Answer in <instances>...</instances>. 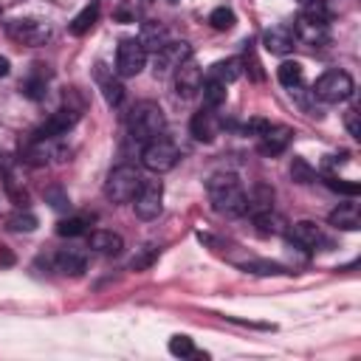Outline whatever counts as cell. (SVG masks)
Segmentation results:
<instances>
[{"instance_id":"obj_1","label":"cell","mask_w":361,"mask_h":361,"mask_svg":"<svg viewBox=\"0 0 361 361\" xmlns=\"http://www.w3.org/2000/svg\"><path fill=\"white\" fill-rule=\"evenodd\" d=\"M206 195H209V203H212V209L217 214H223V217H240V214H245L248 195H245L243 183L237 180V175H231V172L212 175L209 183H206Z\"/></svg>"},{"instance_id":"obj_2","label":"cell","mask_w":361,"mask_h":361,"mask_svg":"<svg viewBox=\"0 0 361 361\" xmlns=\"http://www.w3.org/2000/svg\"><path fill=\"white\" fill-rule=\"evenodd\" d=\"M127 130L135 141L147 144L158 135H164L166 130V116L161 110V104L155 102H138L133 110H130V118H127Z\"/></svg>"},{"instance_id":"obj_3","label":"cell","mask_w":361,"mask_h":361,"mask_svg":"<svg viewBox=\"0 0 361 361\" xmlns=\"http://www.w3.org/2000/svg\"><path fill=\"white\" fill-rule=\"evenodd\" d=\"M141 180H144V178L138 175L135 166H130V164L113 166L110 175H107V180H104V197H107L110 203H130V200L135 197Z\"/></svg>"},{"instance_id":"obj_4","label":"cell","mask_w":361,"mask_h":361,"mask_svg":"<svg viewBox=\"0 0 361 361\" xmlns=\"http://www.w3.org/2000/svg\"><path fill=\"white\" fill-rule=\"evenodd\" d=\"M178 161H180V149H178L169 138H164V135L147 141L144 149H141V164H144L149 172H155V175H164V172L175 169Z\"/></svg>"},{"instance_id":"obj_5","label":"cell","mask_w":361,"mask_h":361,"mask_svg":"<svg viewBox=\"0 0 361 361\" xmlns=\"http://www.w3.org/2000/svg\"><path fill=\"white\" fill-rule=\"evenodd\" d=\"M313 96L322 99V102H327V104H338V102H344V99L353 96V76H350L347 71L330 68V71H324V73L316 79Z\"/></svg>"},{"instance_id":"obj_6","label":"cell","mask_w":361,"mask_h":361,"mask_svg":"<svg viewBox=\"0 0 361 361\" xmlns=\"http://www.w3.org/2000/svg\"><path fill=\"white\" fill-rule=\"evenodd\" d=\"M144 65H147V51L138 42V37L121 39L116 48V73L130 79V76H138L144 71Z\"/></svg>"},{"instance_id":"obj_7","label":"cell","mask_w":361,"mask_h":361,"mask_svg":"<svg viewBox=\"0 0 361 361\" xmlns=\"http://www.w3.org/2000/svg\"><path fill=\"white\" fill-rule=\"evenodd\" d=\"M6 31H8V37H11L14 42L28 45V48L45 45V42L51 39V34H54L51 25L42 23V20H11V23L6 25Z\"/></svg>"},{"instance_id":"obj_8","label":"cell","mask_w":361,"mask_h":361,"mask_svg":"<svg viewBox=\"0 0 361 361\" xmlns=\"http://www.w3.org/2000/svg\"><path fill=\"white\" fill-rule=\"evenodd\" d=\"M133 209L141 220H155L164 209V186L161 180H141L135 197H133Z\"/></svg>"},{"instance_id":"obj_9","label":"cell","mask_w":361,"mask_h":361,"mask_svg":"<svg viewBox=\"0 0 361 361\" xmlns=\"http://www.w3.org/2000/svg\"><path fill=\"white\" fill-rule=\"evenodd\" d=\"M192 56V45L189 42H166L161 51H155V76H166V73H175L186 59Z\"/></svg>"},{"instance_id":"obj_10","label":"cell","mask_w":361,"mask_h":361,"mask_svg":"<svg viewBox=\"0 0 361 361\" xmlns=\"http://www.w3.org/2000/svg\"><path fill=\"white\" fill-rule=\"evenodd\" d=\"M76 121H79V110H76V107H59V110L51 113L31 135H37V138H59V135H65Z\"/></svg>"},{"instance_id":"obj_11","label":"cell","mask_w":361,"mask_h":361,"mask_svg":"<svg viewBox=\"0 0 361 361\" xmlns=\"http://www.w3.org/2000/svg\"><path fill=\"white\" fill-rule=\"evenodd\" d=\"M290 138H293V130H290V127H285V124H271L262 135H257V149H259L265 158H276V155H282V152L288 149Z\"/></svg>"},{"instance_id":"obj_12","label":"cell","mask_w":361,"mask_h":361,"mask_svg":"<svg viewBox=\"0 0 361 361\" xmlns=\"http://www.w3.org/2000/svg\"><path fill=\"white\" fill-rule=\"evenodd\" d=\"M189 130H192V135H195L197 141L212 144V141L220 135V130H223V118H220L212 107H203V110H197V113L192 116Z\"/></svg>"},{"instance_id":"obj_13","label":"cell","mask_w":361,"mask_h":361,"mask_svg":"<svg viewBox=\"0 0 361 361\" xmlns=\"http://www.w3.org/2000/svg\"><path fill=\"white\" fill-rule=\"evenodd\" d=\"M285 234H288V243L296 245V248H302V251H316V248L324 243L322 228H319L313 220H299V223L288 226Z\"/></svg>"},{"instance_id":"obj_14","label":"cell","mask_w":361,"mask_h":361,"mask_svg":"<svg viewBox=\"0 0 361 361\" xmlns=\"http://www.w3.org/2000/svg\"><path fill=\"white\" fill-rule=\"evenodd\" d=\"M200 85H203V71L197 68V62H192V56L175 71V90L180 99H192L200 93Z\"/></svg>"},{"instance_id":"obj_15","label":"cell","mask_w":361,"mask_h":361,"mask_svg":"<svg viewBox=\"0 0 361 361\" xmlns=\"http://www.w3.org/2000/svg\"><path fill=\"white\" fill-rule=\"evenodd\" d=\"M290 28H293L296 42H305V45H310V48H322V45L330 42V28H327V23H313V20L299 17Z\"/></svg>"},{"instance_id":"obj_16","label":"cell","mask_w":361,"mask_h":361,"mask_svg":"<svg viewBox=\"0 0 361 361\" xmlns=\"http://www.w3.org/2000/svg\"><path fill=\"white\" fill-rule=\"evenodd\" d=\"M262 45H265V51H271V54H288V51H293V45H296V37H293V28L290 25H285V23H279V25H271L265 34H262Z\"/></svg>"},{"instance_id":"obj_17","label":"cell","mask_w":361,"mask_h":361,"mask_svg":"<svg viewBox=\"0 0 361 361\" xmlns=\"http://www.w3.org/2000/svg\"><path fill=\"white\" fill-rule=\"evenodd\" d=\"M54 265L65 276H82L85 268H87V257H85L82 248H59L56 257H54Z\"/></svg>"},{"instance_id":"obj_18","label":"cell","mask_w":361,"mask_h":361,"mask_svg":"<svg viewBox=\"0 0 361 361\" xmlns=\"http://www.w3.org/2000/svg\"><path fill=\"white\" fill-rule=\"evenodd\" d=\"M0 175H3V186H6V195L17 203V206H25L28 203V192H25V186H23V180L17 178V172H14V164H11V158L8 155H0Z\"/></svg>"},{"instance_id":"obj_19","label":"cell","mask_w":361,"mask_h":361,"mask_svg":"<svg viewBox=\"0 0 361 361\" xmlns=\"http://www.w3.org/2000/svg\"><path fill=\"white\" fill-rule=\"evenodd\" d=\"M138 42L144 45V51L149 54H155V51H161L166 42H169V31H166V25L164 23H155V20H147L144 25H141V34H138Z\"/></svg>"},{"instance_id":"obj_20","label":"cell","mask_w":361,"mask_h":361,"mask_svg":"<svg viewBox=\"0 0 361 361\" xmlns=\"http://www.w3.org/2000/svg\"><path fill=\"white\" fill-rule=\"evenodd\" d=\"M90 248H93L96 254H104V257H118V254L124 251V240H121V234H116V231L99 228V231L90 234Z\"/></svg>"},{"instance_id":"obj_21","label":"cell","mask_w":361,"mask_h":361,"mask_svg":"<svg viewBox=\"0 0 361 361\" xmlns=\"http://www.w3.org/2000/svg\"><path fill=\"white\" fill-rule=\"evenodd\" d=\"M327 220H330V226L344 228V231H358L361 228V212H358L355 203H341L338 209L330 212Z\"/></svg>"},{"instance_id":"obj_22","label":"cell","mask_w":361,"mask_h":361,"mask_svg":"<svg viewBox=\"0 0 361 361\" xmlns=\"http://www.w3.org/2000/svg\"><path fill=\"white\" fill-rule=\"evenodd\" d=\"M20 90H23V96H28L31 102L45 99V93H48V71H42V65H37V71H31V73L20 82Z\"/></svg>"},{"instance_id":"obj_23","label":"cell","mask_w":361,"mask_h":361,"mask_svg":"<svg viewBox=\"0 0 361 361\" xmlns=\"http://www.w3.org/2000/svg\"><path fill=\"white\" fill-rule=\"evenodd\" d=\"M96 20H99V3H87L73 20H71V34L73 37H82V34H87L93 25H96Z\"/></svg>"},{"instance_id":"obj_24","label":"cell","mask_w":361,"mask_h":361,"mask_svg":"<svg viewBox=\"0 0 361 361\" xmlns=\"http://www.w3.org/2000/svg\"><path fill=\"white\" fill-rule=\"evenodd\" d=\"M251 217H254L257 234H262V237H274V234L285 231V228H282V226H285V220H282L274 209H268V212H257V214H251Z\"/></svg>"},{"instance_id":"obj_25","label":"cell","mask_w":361,"mask_h":361,"mask_svg":"<svg viewBox=\"0 0 361 361\" xmlns=\"http://www.w3.org/2000/svg\"><path fill=\"white\" fill-rule=\"evenodd\" d=\"M200 90H203V104L212 107V110H217L226 102V82H220L214 76H206L203 85H200Z\"/></svg>"},{"instance_id":"obj_26","label":"cell","mask_w":361,"mask_h":361,"mask_svg":"<svg viewBox=\"0 0 361 361\" xmlns=\"http://www.w3.org/2000/svg\"><path fill=\"white\" fill-rule=\"evenodd\" d=\"M268 209H274V189L265 186V183H257L254 192L248 195L245 212H248V214H257V212H268Z\"/></svg>"},{"instance_id":"obj_27","label":"cell","mask_w":361,"mask_h":361,"mask_svg":"<svg viewBox=\"0 0 361 361\" xmlns=\"http://www.w3.org/2000/svg\"><path fill=\"white\" fill-rule=\"evenodd\" d=\"M243 73V59H237V56H231V59H220V62H214L212 68H209V76H214V79H220V82H234L237 76Z\"/></svg>"},{"instance_id":"obj_28","label":"cell","mask_w":361,"mask_h":361,"mask_svg":"<svg viewBox=\"0 0 361 361\" xmlns=\"http://www.w3.org/2000/svg\"><path fill=\"white\" fill-rule=\"evenodd\" d=\"M96 76H99V82H102L104 102H107L110 107H118V104H121V99H124V87H121V82H118V79H113V76H104V71H96Z\"/></svg>"},{"instance_id":"obj_29","label":"cell","mask_w":361,"mask_h":361,"mask_svg":"<svg viewBox=\"0 0 361 361\" xmlns=\"http://www.w3.org/2000/svg\"><path fill=\"white\" fill-rule=\"evenodd\" d=\"M276 79H279V85L282 87H299L302 85V65L299 62H290V59H285L279 68H276Z\"/></svg>"},{"instance_id":"obj_30","label":"cell","mask_w":361,"mask_h":361,"mask_svg":"<svg viewBox=\"0 0 361 361\" xmlns=\"http://www.w3.org/2000/svg\"><path fill=\"white\" fill-rule=\"evenodd\" d=\"M6 228H8V231H34V228H37V214H31V212H25V209H17L14 214H8Z\"/></svg>"},{"instance_id":"obj_31","label":"cell","mask_w":361,"mask_h":361,"mask_svg":"<svg viewBox=\"0 0 361 361\" xmlns=\"http://www.w3.org/2000/svg\"><path fill=\"white\" fill-rule=\"evenodd\" d=\"M87 231V217L85 214H76V217H65L56 223V234L59 237H79Z\"/></svg>"},{"instance_id":"obj_32","label":"cell","mask_w":361,"mask_h":361,"mask_svg":"<svg viewBox=\"0 0 361 361\" xmlns=\"http://www.w3.org/2000/svg\"><path fill=\"white\" fill-rule=\"evenodd\" d=\"M299 17L313 20V23H327V20H330V8H327V3H324V0H305V3H302Z\"/></svg>"},{"instance_id":"obj_33","label":"cell","mask_w":361,"mask_h":361,"mask_svg":"<svg viewBox=\"0 0 361 361\" xmlns=\"http://www.w3.org/2000/svg\"><path fill=\"white\" fill-rule=\"evenodd\" d=\"M234 23H237V17H234V11H231L228 6H217V8L209 14V25H212L214 31H228V28H234Z\"/></svg>"},{"instance_id":"obj_34","label":"cell","mask_w":361,"mask_h":361,"mask_svg":"<svg viewBox=\"0 0 361 361\" xmlns=\"http://www.w3.org/2000/svg\"><path fill=\"white\" fill-rule=\"evenodd\" d=\"M290 178H293L296 183H310V180L316 178V169H313L305 158H299V155H296V158L290 161Z\"/></svg>"},{"instance_id":"obj_35","label":"cell","mask_w":361,"mask_h":361,"mask_svg":"<svg viewBox=\"0 0 361 361\" xmlns=\"http://www.w3.org/2000/svg\"><path fill=\"white\" fill-rule=\"evenodd\" d=\"M169 353H172V355H178V358L200 355V353L195 350V344H192V338H189V336H172V338H169Z\"/></svg>"},{"instance_id":"obj_36","label":"cell","mask_w":361,"mask_h":361,"mask_svg":"<svg viewBox=\"0 0 361 361\" xmlns=\"http://www.w3.org/2000/svg\"><path fill=\"white\" fill-rule=\"evenodd\" d=\"M158 251H161V248H155V245H144L138 254H133L130 268H133V271H144V268H149V265H152V259L158 257Z\"/></svg>"},{"instance_id":"obj_37","label":"cell","mask_w":361,"mask_h":361,"mask_svg":"<svg viewBox=\"0 0 361 361\" xmlns=\"http://www.w3.org/2000/svg\"><path fill=\"white\" fill-rule=\"evenodd\" d=\"M324 183H327V189L341 192V195H350V197H355V195L361 192V186H358V183H347V180H341V178H336V175H327V178H324Z\"/></svg>"},{"instance_id":"obj_38","label":"cell","mask_w":361,"mask_h":361,"mask_svg":"<svg viewBox=\"0 0 361 361\" xmlns=\"http://www.w3.org/2000/svg\"><path fill=\"white\" fill-rule=\"evenodd\" d=\"M240 268H245V271H251V274H285L282 265H276V262H262V259H248V262H243Z\"/></svg>"},{"instance_id":"obj_39","label":"cell","mask_w":361,"mask_h":361,"mask_svg":"<svg viewBox=\"0 0 361 361\" xmlns=\"http://www.w3.org/2000/svg\"><path fill=\"white\" fill-rule=\"evenodd\" d=\"M45 197L51 200V206H54V209H68V206H71L68 195H65V192H62L59 186H51V189L45 192Z\"/></svg>"},{"instance_id":"obj_40","label":"cell","mask_w":361,"mask_h":361,"mask_svg":"<svg viewBox=\"0 0 361 361\" xmlns=\"http://www.w3.org/2000/svg\"><path fill=\"white\" fill-rule=\"evenodd\" d=\"M344 124H347V133H350L353 138H361V124H358V110H355V107H350V110L344 113Z\"/></svg>"},{"instance_id":"obj_41","label":"cell","mask_w":361,"mask_h":361,"mask_svg":"<svg viewBox=\"0 0 361 361\" xmlns=\"http://www.w3.org/2000/svg\"><path fill=\"white\" fill-rule=\"evenodd\" d=\"M268 127H271V121H265V118H248V121L243 124V133H245V135H262Z\"/></svg>"},{"instance_id":"obj_42","label":"cell","mask_w":361,"mask_h":361,"mask_svg":"<svg viewBox=\"0 0 361 361\" xmlns=\"http://www.w3.org/2000/svg\"><path fill=\"white\" fill-rule=\"evenodd\" d=\"M243 65H251V68H245V71H251V76H254L257 82L262 79V71H259V62L254 59V54H251V48L245 51V62H243Z\"/></svg>"},{"instance_id":"obj_43","label":"cell","mask_w":361,"mask_h":361,"mask_svg":"<svg viewBox=\"0 0 361 361\" xmlns=\"http://www.w3.org/2000/svg\"><path fill=\"white\" fill-rule=\"evenodd\" d=\"M8 71H11L8 59H6V56H0V76H8Z\"/></svg>"},{"instance_id":"obj_44","label":"cell","mask_w":361,"mask_h":361,"mask_svg":"<svg viewBox=\"0 0 361 361\" xmlns=\"http://www.w3.org/2000/svg\"><path fill=\"white\" fill-rule=\"evenodd\" d=\"M166 3H178V0H166Z\"/></svg>"},{"instance_id":"obj_45","label":"cell","mask_w":361,"mask_h":361,"mask_svg":"<svg viewBox=\"0 0 361 361\" xmlns=\"http://www.w3.org/2000/svg\"><path fill=\"white\" fill-rule=\"evenodd\" d=\"M302 3H305V0H302Z\"/></svg>"}]
</instances>
